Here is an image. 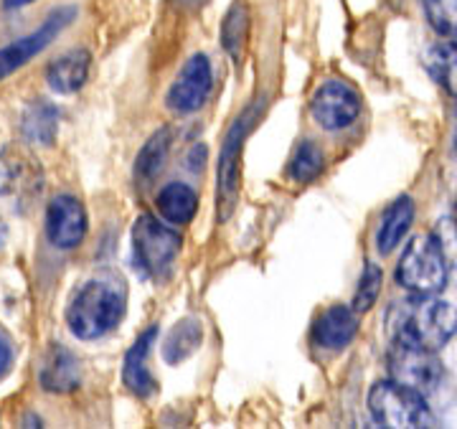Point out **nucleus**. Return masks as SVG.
<instances>
[{"mask_svg":"<svg viewBox=\"0 0 457 429\" xmlns=\"http://www.w3.org/2000/svg\"><path fill=\"white\" fill-rule=\"evenodd\" d=\"M132 249L150 277L165 280L179 260L180 236L179 231L161 224L155 216L143 214L132 224Z\"/></svg>","mask_w":457,"mask_h":429,"instance_id":"nucleus-5","label":"nucleus"},{"mask_svg":"<svg viewBox=\"0 0 457 429\" xmlns=\"http://www.w3.org/2000/svg\"><path fill=\"white\" fill-rule=\"evenodd\" d=\"M453 221H455V231H457V203H455V211H453Z\"/></svg>","mask_w":457,"mask_h":429,"instance_id":"nucleus-29","label":"nucleus"},{"mask_svg":"<svg viewBox=\"0 0 457 429\" xmlns=\"http://www.w3.org/2000/svg\"><path fill=\"white\" fill-rule=\"evenodd\" d=\"M46 236L56 249H77L87 236V211L77 196L62 194L46 209Z\"/></svg>","mask_w":457,"mask_h":429,"instance_id":"nucleus-11","label":"nucleus"},{"mask_svg":"<svg viewBox=\"0 0 457 429\" xmlns=\"http://www.w3.org/2000/svg\"><path fill=\"white\" fill-rule=\"evenodd\" d=\"M128 310V285L120 272L102 269L84 282L66 308V326L79 341H97L112 333Z\"/></svg>","mask_w":457,"mask_h":429,"instance_id":"nucleus-1","label":"nucleus"},{"mask_svg":"<svg viewBox=\"0 0 457 429\" xmlns=\"http://www.w3.org/2000/svg\"><path fill=\"white\" fill-rule=\"evenodd\" d=\"M414 221V201L411 196H399L389 203V209L381 216V224L376 231V249L378 254H392L402 244Z\"/></svg>","mask_w":457,"mask_h":429,"instance_id":"nucleus-16","label":"nucleus"},{"mask_svg":"<svg viewBox=\"0 0 457 429\" xmlns=\"http://www.w3.org/2000/svg\"><path fill=\"white\" fill-rule=\"evenodd\" d=\"M82 381V371H79V361L77 356L62 343L54 346L44 353L41 366H38V384L44 392L51 394H66L74 392Z\"/></svg>","mask_w":457,"mask_h":429,"instance_id":"nucleus-12","label":"nucleus"},{"mask_svg":"<svg viewBox=\"0 0 457 429\" xmlns=\"http://www.w3.org/2000/svg\"><path fill=\"white\" fill-rule=\"evenodd\" d=\"M3 239H5V229H3V224H0V244H3Z\"/></svg>","mask_w":457,"mask_h":429,"instance_id":"nucleus-28","label":"nucleus"},{"mask_svg":"<svg viewBox=\"0 0 457 429\" xmlns=\"http://www.w3.org/2000/svg\"><path fill=\"white\" fill-rule=\"evenodd\" d=\"M386 371L392 381L404 384L420 394L437 389L442 379V363L437 353L417 343L402 341V338L392 341V348L386 353Z\"/></svg>","mask_w":457,"mask_h":429,"instance_id":"nucleus-6","label":"nucleus"},{"mask_svg":"<svg viewBox=\"0 0 457 429\" xmlns=\"http://www.w3.org/2000/svg\"><path fill=\"white\" fill-rule=\"evenodd\" d=\"M21 130L33 145H51L59 132V110L46 99H33L23 110Z\"/></svg>","mask_w":457,"mask_h":429,"instance_id":"nucleus-18","label":"nucleus"},{"mask_svg":"<svg viewBox=\"0 0 457 429\" xmlns=\"http://www.w3.org/2000/svg\"><path fill=\"white\" fill-rule=\"evenodd\" d=\"M170 143H173V132L168 128H161L158 132L150 135L137 161H135V176L137 181L150 183L161 170L165 168V161H168V153H170Z\"/></svg>","mask_w":457,"mask_h":429,"instance_id":"nucleus-20","label":"nucleus"},{"mask_svg":"<svg viewBox=\"0 0 457 429\" xmlns=\"http://www.w3.org/2000/svg\"><path fill=\"white\" fill-rule=\"evenodd\" d=\"M422 8L435 31L457 41V0H422Z\"/></svg>","mask_w":457,"mask_h":429,"instance_id":"nucleus-23","label":"nucleus"},{"mask_svg":"<svg viewBox=\"0 0 457 429\" xmlns=\"http://www.w3.org/2000/svg\"><path fill=\"white\" fill-rule=\"evenodd\" d=\"M369 412L378 427H432L435 417L427 407L425 394L396 381H376L369 392Z\"/></svg>","mask_w":457,"mask_h":429,"instance_id":"nucleus-4","label":"nucleus"},{"mask_svg":"<svg viewBox=\"0 0 457 429\" xmlns=\"http://www.w3.org/2000/svg\"><path fill=\"white\" fill-rule=\"evenodd\" d=\"M74 18H77V8L74 5H62L36 31L11 41L8 46H3L0 49V82L8 79L11 74H16L18 69H23L33 56H38L41 51L46 49L51 41H56V36L64 31Z\"/></svg>","mask_w":457,"mask_h":429,"instance_id":"nucleus-7","label":"nucleus"},{"mask_svg":"<svg viewBox=\"0 0 457 429\" xmlns=\"http://www.w3.org/2000/svg\"><path fill=\"white\" fill-rule=\"evenodd\" d=\"M396 282L411 295H437L447 285V260L435 234L414 236L396 264Z\"/></svg>","mask_w":457,"mask_h":429,"instance_id":"nucleus-3","label":"nucleus"},{"mask_svg":"<svg viewBox=\"0 0 457 429\" xmlns=\"http://www.w3.org/2000/svg\"><path fill=\"white\" fill-rule=\"evenodd\" d=\"M11 366H13V348L8 343V338L0 335V379L11 371Z\"/></svg>","mask_w":457,"mask_h":429,"instance_id":"nucleus-26","label":"nucleus"},{"mask_svg":"<svg viewBox=\"0 0 457 429\" xmlns=\"http://www.w3.org/2000/svg\"><path fill=\"white\" fill-rule=\"evenodd\" d=\"M246 26H249V21H246V8L242 3H237L231 11H228V16L224 18V26H221V41H224V46L231 56H237L239 49H242V44H245L246 38Z\"/></svg>","mask_w":457,"mask_h":429,"instance_id":"nucleus-25","label":"nucleus"},{"mask_svg":"<svg viewBox=\"0 0 457 429\" xmlns=\"http://www.w3.org/2000/svg\"><path fill=\"white\" fill-rule=\"evenodd\" d=\"M201 341H204L201 320H196V318H183L165 335L163 359L168 363L186 361L188 356H194L198 348H201Z\"/></svg>","mask_w":457,"mask_h":429,"instance_id":"nucleus-19","label":"nucleus"},{"mask_svg":"<svg viewBox=\"0 0 457 429\" xmlns=\"http://www.w3.org/2000/svg\"><path fill=\"white\" fill-rule=\"evenodd\" d=\"M155 335H158V328H147L135 343L128 351L125 356V366H122V381L125 386L130 389L135 396H150L155 392V379L147 368V356H150V348L155 343Z\"/></svg>","mask_w":457,"mask_h":429,"instance_id":"nucleus-15","label":"nucleus"},{"mask_svg":"<svg viewBox=\"0 0 457 429\" xmlns=\"http://www.w3.org/2000/svg\"><path fill=\"white\" fill-rule=\"evenodd\" d=\"M427 71L450 97L457 99V41H442L427 51Z\"/></svg>","mask_w":457,"mask_h":429,"instance_id":"nucleus-21","label":"nucleus"},{"mask_svg":"<svg viewBox=\"0 0 457 429\" xmlns=\"http://www.w3.org/2000/svg\"><path fill=\"white\" fill-rule=\"evenodd\" d=\"M323 170V153L320 148L305 140L295 150L293 161H290V178L295 183H311L318 173Z\"/></svg>","mask_w":457,"mask_h":429,"instance_id":"nucleus-22","label":"nucleus"},{"mask_svg":"<svg viewBox=\"0 0 457 429\" xmlns=\"http://www.w3.org/2000/svg\"><path fill=\"white\" fill-rule=\"evenodd\" d=\"M213 87V71L212 62L206 54H194L180 74L176 77V82L170 84L168 95H165V102L173 112L179 115H191L196 112L198 107L209 99Z\"/></svg>","mask_w":457,"mask_h":429,"instance_id":"nucleus-10","label":"nucleus"},{"mask_svg":"<svg viewBox=\"0 0 457 429\" xmlns=\"http://www.w3.org/2000/svg\"><path fill=\"white\" fill-rule=\"evenodd\" d=\"M252 120H254V110H249L239 117L231 128H228L224 145H221V155H219V219L227 221L237 198H239V158H242V148L249 130H252Z\"/></svg>","mask_w":457,"mask_h":429,"instance_id":"nucleus-8","label":"nucleus"},{"mask_svg":"<svg viewBox=\"0 0 457 429\" xmlns=\"http://www.w3.org/2000/svg\"><path fill=\"white\" fill-rule=\"evenodd\" d=\"M359 333V313L351 305H330L312 326V341L323 351H343Z\"/></svg>","mask_w":457,"mask_h":429,"instance_id":"nucleus-13","label":"nucleus"},{"mask_svg":"<svg viewBox=\"0 0 457 429\" xmlns=\"http://www.w3.org/2000/svg\"><path fill=\"white\" fill-rule=\"evenodd\" d=\"M33 0H3V5H5V8H11V11H13V8H23V5H31Z\"/></svg>","mask_w":457,"mask_h":429,"instance_id":"nucleus-27","label":"nucleus"},{"mask_svg":"<svg viewBox=\"0 0 457 429\" xmlns=\"http://www.w3.org/2000/svg\"><path fill=\"white\" fill-rule=\"evenodd\" d=\"M92 56L87 49H71L54 59L46 69V82L56 95H74L89 77Z\"/></svg>","mask_w":457,"mask_h":429,"instance_id":"nucleus-14","label":"nucleus"},{"mask_svg":"<svg viewBox=\"0 0 457 429\" xmlns=\"http://www.w3.org/2000/svg\"><path fill=\"white\" fill-rule=\"evenodd\" d=\"M381 285H384V272L381 267H376L374 262H366L363 272H361L359 287H356V295H353V310L356 313H369L376 305V300L381 295Z\"/></svg>","mask_w":457,"mask_h":429,"instance_id":"nucleus-24","label":"nucleus"},{"mask_svg":"<svg viewBox=\"0 0 457 429\" xmlns=\"http://www.w3.org/2000/svg\"><path fill=\"white\" fill-rule=\"evenodd\" d=\"M361 112V95L348 82L328 79L315 89L311 99L312 120L328 132L345 130Z\"/></svg>","mask_w":457,"mask_h":429,"instance_id":"nucleus-9","label":"nucleus"},{"mask_svg":"<svg viewBox=\"0 0 457 429\" xmlns=\"http://www.w3.org/2000/svg\"><path fill=\"white\" fill-rule=\"evenodd\" d=\"M386 326L392 330V338L440 351L457 333V310L440 297L411 295L389 308Z\"/></svg>","mask_w":457,"mask_h":429,"instance_id":"nucleus-2","label":"nucleus"},{"mask_svg":"<svg viewBox=\"0 0 457 429\" xmlns=\"http://www.w3.org/2000/svg\"><path fill=\"white\" fill-rule=\"evenodd\" d=\"M155 206H158V214L163 216L168 224L183 227L196 216L198 196L196 191L186 183H165L155 198Z\"/></svg>","mask_w":457,"mask_h":429,"instance_id":"nucleus-17","label":"nucleus"}]
</instances>
